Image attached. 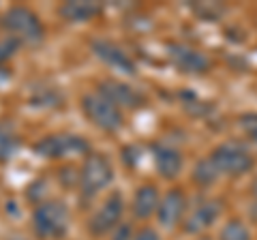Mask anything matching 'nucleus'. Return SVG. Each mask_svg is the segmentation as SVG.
I'll use <instances>...</instances> for the list:
<instances>
[{"mask_svg":"<svg viewBox=\"0 0 257 240\" xmlns=\"http://www.w3.org/2000/svg\"><path fill=\"white\" fill-rule=\"evenodd\" d=\"M32 227L41 240H60L69 229V208L60 199L41 202L32 212Z\"/></svg>","mask_w":257,"mask_h":240,"instance_id":"obj_1","label":"nucleus"},{"mask_svg":"<svg viewBox=\"0 0 257 240\" xmlns=\"http://www.w3.org/2000/svg\"><path fill=\"white\" fill-rule=\"evenodd\" d=\"M37 157L41 159H69V157H79L88 153V142L79 135L71 133H54L45 135L32 146Z\"/></svg>","mask_w":257,"mask_h":240,"instance_id":"obj_2","label":"nucleus"},{"mask_svg":"<svg viewBox=\"0 0 257 240\" xmlns=\"http://www.w3.org/2000/svg\"><path fill=\"white\" fill-rule=\"evenodd\" d=\"M111 180H114V167H111L109 159L99 153L88 155L82 172H79V185H82L84 197H94L99 191L109 187Z\"/></svg>","mask_w":257,"mask_h":240,"instance_id":"obj_3","label":"nucleus"},{"mask_svg":"<svg viewBox=\"0 0 257 240\" xmlns=\"http://www.w3.org/2000/svg\"><path fill=\"white\" fill-rule=\"evenodd\" d=\"M84 114L90 123H94L99 129L107 133H116L124 127V116L120 107H116L111 101H107L103 94H84L82 99Z\"/></svg>","mask_w":257,"mask_h":240,"instance_id":"obj_4","label":"nucleus"},{"mask_svg":"<svg viewBox=\"0 0 257 240\" xmlns=\"http://www.w3.org/2000/svg\"><path fill=\"white\" fill-rule=\"evenodd\" d=\"M3 26L9 30L15 39L26 41V43L43 41V35H45L43 24L39 22L37 15L30 9H26V7H11L3 18Z\"/></svg>","mask_w":257,"mask_h":240,"instance_id":"obj_5","label":"nucleus"},{"mask_svg":"<svg viewBox=\"0 0 257 240\" xmlns=\"http://www.w3.org/2000/svg\"><path fill=\"white\" fill-rule=\"evenodd\" d=\"M212 163L216 165L219 174H227V176H242L253 167V157L251 153L240 146V144L234 142H227V144H221L212 150Z\"/></svg>","mask_w":257,"mask_h":240,"instance_id":"obj_6","label":"nucleus"},{"mask_svg":"<svg viewBox=\"0 0 257 240\" xmlns=\"http://www.w3.org/2000/svg\"><path fill=\"white\" fill-rule=\"evenodd\" d=\"M122 212H124V199L118 191H114V193L99 206V210L90 217V221H88V231H90L92 236H103V234H107V231H114L118 227V221L122 217Z\"/></svg>","mask_w":257,"mask_h":240,"instance_id":"obj_7","label":"nucleus"},{"mask_svg":"<svg viewBox=\"0 0 257 240\" xmlns=\"http://www.w3.org/2000/svg\"><path fill=\"white\" fill-rule=\"evenodd\" d=\"M167 54H170V60L174 62V67L182 71V73L197 75V73H206V71L210 69L208 56L195 50V47H189L182 43H172L167 47Z\"/></svg>","mask_w":257,"mask_h":240,"instance_id":"obj_8","label":"nucleus"},{"mask_svg":"<svg viewBox=\"0 0 257 240\" xmlns=\"http://www.w3.org/2000/svg\"><path fill=\"white\" fill-rule=\"evenodd\" d=\"M90 47H92V52H94L96 58H101L107 67L120 71V73H126V75L135 73V62L128 58V54H124L118 45L99 39V41H92Z\"/></svg>","mask_w":257,"mask_h":240,"instance_id":"obj_9","label":"nucleus"},{"mask_svg":"<svg viewBox=\"0 0 257 240\" xmlns=\"http://www.w3.org/2000/svg\"><path fill=\"white\" fill-rule=\"evenodd\" d=\"M184 210H187V197H184L182 189H170L165 193V197L161 199L157 217L161 221V225L172 229V227H176L180 223Z\"/></svg>","mask_w":257,"mask_h":240,"instance_id":"obj_10","label":"nucleus"},{"mask_svg":"<svg viewBox=\"0 0 257 240\" xmlns=\"http://www.w3.org/2000/svg\"><path fill=\"white\" fill-rule=\"evenodd\" d=\"M99 94H103L107 101H111L116 107H140L144 103V97L135 88L126 86L116 79H105L99 84Z\"/></svg>","mask_w":257,"mask_h":240,"instance_id":"obj_11","label":"nucleus"},{"mask_svg":"<svg viewBox=\"0 0 257 240\" xmlns=\"http://www.w3.org/2000/svg\"><path fill=\"white\" fill-rule=\"evenodd\" d=\"M219 212H221V202L206 199V202H202L189 214L187 223H184V231H187V234H197V231L210 227L212 223L219 219Z\"/></svg>","mask_w":257,"mask_h":240,"instance_id":"obj_12","label":"nucleus"},{"mask_svg":"<svg viewBox=\"0 0 257 240\" xmlns=\"http://www.w3.org/2000/svg\"><path fill=\"white\" fill-rule=\"evenodd\" d=\"M152 157H155V165L163 178H176L182 170V155L176 148L163 146V144H155L152 146Z\"/></svg>","mask_w":257,"mask_h":240,"instance_id":"obj_13","label":"nucleus"},{"mask_svg":"<svg viewBox=\"0 0 257 240\" xmlns=\"http://www.w3.org/2000/svg\"><path fill=\"white\" fill-rule=\"evenodd\" d=\"M101 13V5L96 3H88V0H71V3H64L58 7V15L64 22H71V24H86L94 20L96 15Z\"/></svg>","mask_w":257,"mask_h":240,"instance_id":"obj_14","label":"nucleus"},{"mask_svg":"<svg viewBox=\"0 0 257 240\" xmlns=\"http://www.w3.org/2000/svg\"><path fill=\"white\" fill-rule=\"evenodd\" d=\"M159 193L155 185H142L133 197V214L138 219H148L159 210Z\"/></svg>","mask_w":257,"mask_h":240,"instance_id":"obj_15","label":"nucleus"},{"mask_svg":"<svg viewBox=\"0 0 257 240\" xmlns=\"http://www.w3.org/2000/svg\"><path fill=\"white\" fill-rule=\"evenodd\" d=\"M20 146V135L11 120H0V163H7Z\"/></svg>","mask_w":257,"mask_h":240,"instance_id":"obj_16","label":"nucleus"},{"mask_svg":"<svg viewBox=\"0 0 257 240\" xmlns=\"http://www.w3.org/2000/svg\"><path fill=\"white\" fill-rule=\"evenodd\" d=\"M216 178H219V170H216V165L212 163L210 157L204 159V161H199L195 165V170H193V180H195L197 185H202V187L212 185Z\"/></svg>","mask_w":257,"mask_h":240,"instance_id":"obj_17","label":"nucleus"},{"mask_svg":"<svg viewBox=\"0 0 257 240\" xmlns=\"http://www.w3.org/2000/svg\"><path fill=\"white\" fill-rule=\"evenodd\" d=\"M219 240H251V234H248V229L242 221H229L221 229Z\"/></svg>","mask_w":257,"mask_h":240,"instance_id":"obj_18","label":"nucleus"},{"mask_svg":"<svg viewBox=\"0 0 257 240\" xmlns=\"http://www.w3.org/2000/svg\"><path fill=\"white\" fill-rule=\"evenodd\" d=\"M20 39H15V37H5L3 41H0V62H5V60H9L11 56L18 52V47H20Z\"/></svg>","mask_w":257,"mask_h":240,"instance_id":"obj_19","label":"nucleus"},{"mask_svg":"<svg viewBox=\"0 0 257 240\" xmlns=\"http://www.w3.org/2000/svg\"><path fill=\"white\" fill-rule=\"evenodd\" d=\"M240 127H242V131L248 135V138L257 142V114L242 116V118H240Z\"/></svg>","mask_w":257,"mask_h":240,"instance_id":"obj_20","label":"nucleus"},{"mask_svg":"<svg viewBox=\"0 0 257 240\" xmlns=\"http://www.w3.org/2000/svg\"><path fill=\"white\" fill-rule=\"evenodd\" d=\"M111 240H131V227L118 225L114 231H111Z\"/></svg>","mask_w":257,"mask_h":240,"instance_id":"obj_21","label":"nucleus"},{"mask_svg":"<svg viewBox=\"0 0 257 240\" xmlns=\"http://www.w3.org/2000/svg\"><path fill=\"white\" fill-rule=\"evenodd\" d=\"M133 240H161V236L152 227H144V229H140L138 234H135Z\"/></svg>","mask_w":257,"mask_h":240,"instance_id":"obj_22","label":"nucleus"},{"mask_svg":"<svg viewBox=\"0 0 257 240\" xmlns=\"http://www.w3.org/2000/svg\"><path fill=\"white\" fill-rule=\"evenodd\" d=\"M199 240H210V238H199Z\"/></svg>","mask_w":257,"mask_h":240,"instance_id":"obj_23","label":"nucleus"}]
</instances>
